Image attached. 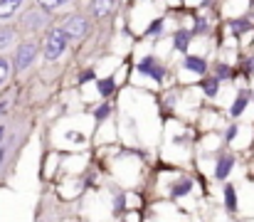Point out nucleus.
I'll use <instances>...</instances> for the list:
<instances>
[{
	"mask_svg": "<svg viewBox=\"0 0 254 222\" xmlns=\"http://www.w3.org/2000/svg\"><path fill=\"white\" fill-rule=\"evenodd\" d=\"M207 57H202V55H185L183 57V70H188L190 74H207Z\"/></svg>",
	"mask_w": 254,
	"mask_h": 222,
	"instance_id": "nucleus-8",
	"label": "nucleus"
},
{
	"mask_svg": "<svg viewBox=\"0 0 254 222\" xmlns=\"http://www.w3.org/2000/svg\"><path fill=\"white\" fill-rule=\"evenodd\" d=\"M89 81H96V70L94 67H89V70L79 74V84H89Z\"/></svg>",
	"mask_w": 254,
	"mask_h": 222,
	"instance_id": "nucleus-24",
	"label": "nucleus"
},
{
	"mask_svg": "<svg viewBox=\"0 0 254 222\" xmlns=\"http://www.w3.org/2000/svg\"><path fill=\"white\" fill-rule=\"evenodd\" d=\"M225 208H227L230 213H235V210H237V190H235V185H232V183H227V185H225Z\"/></svg>",
	"mask_w": 254,
	"mask_h": 222,
	"instance_id": "nucleus-21",
	"label": "nucleus"
},
{
	"mask_svg": "<svg viewBox=\"0 0 254 222\" xmlns=\"http://www.w3.org/2000/svg\"><path fill=\"white\" fill-rule=\"evenodd\" d=\"M163 27H166V20L158 15V17H153V20L146 25V30H143V37H156V35H161V32H163Z\"/></svg>",
	"mask_w": 254,
	"mask_h": 222,
	"instance_id": "nucleus-18",
	"label": "nucleus"
},
{
	"mask_svg": "<svg viewBox=\"0 0 254 222\" xmlns=\"http://www.w3.org/2000/svg\"><path fill=\"white\" fill-rule=\"evenodd\" d=\"M192 190V180L190 178H183V180H178L173 188H170V198H183V195H188Z\"/></svg>",
	"mask_w": 254,
	"mask_h": 222,
	"instance_id": "nucleus-19",
	"label": "nucleus"
},
{
	"mask_svg": "<svg viewBox=\"0 0 254 222\" xmlns=\"http://www.w3.org/2000/svg\"><path fill=\"white\" fill-rule=\"evenodd\" d=\"M7 153H10V144H0V168H2V163H5V158H7Z\"/></svg>",
	"mask_w": 254,
	"mask_h": 222,
	"instance_id": "nucleus-27",
	"label": "nucleus"
},
{
	"mask_svg": "<svg viewBox=\"0 0 254 222\" xmlns=\"http://www.w3.org/2000/svg\"><path fill=\"white\" fill-rule=\"evenodd\" d=\"M235 163H237V158L232 153H222L217 158V165H215V178L217 180H227L230 173H232V168H235Z\"/></svg>",
	"mask_w": 254,
	"mask_h": 222,
	"instance_id": "nucleus-9",
	"label": "nucleus"
},
{
	"mask_svg": "<svg viewBox=\"0 0 254 222\" xmlns=\"http://www.w3.org/2000/svg\"><path fill=\"white\" fill-rule=\"evenodd\" d=\"M25 0H0V22L12 20L20 10H22Z\"/></svg>",
	"mask_w": 254,
	"mask_h": 222,
	"instance_id": "nucleus-11",
	"label": "nucleus"
},
{
	"mask_svg": "<svg viewBox=\"0 0 254 222\" xmlns=\"http://www.w3.org/2000/svg\"><path fill=\"white\" fill-rule=\"evenodd\" d=\"M37 2V7L42 10V12H47V15H52V12H60V10H64V7H69L74 0H35Z\"/></svg>",
	"mask_w": 254,
	"mask_h": 222,
	"instance_id": "nucleus-14",
	"label": "nucleus"
},
{
	"mask_svg": "<svg viewBox=\"0 0 254 222\" xmlns=\"http://www.w3.org/2000/svg\"><path fill=\"white\" fill-rule=\"evenodd\" d=\"M168 2H173V5H180V2H185V0H168Z\"/></svg>",
	"mask_w": 254,
	"mask_h": 222,
	"instance_id": "nucleus-31",
	"label": "nucleus"
},
{
	"mask_svg": "<svg viewBox=\"0 0 254 222\" xmlns=\"http://www.w3.org/2000/svg\"><path fill=\"white\" fill-rule=\"evenodd\" d=\"M212 76L222 84V81H232L235 79V70L227 65V62H217L215 65V70H212Z\"/></svg>",
	"mask_w": 254,
	"mask_h": 222,
	"instance_id": "nucleus-17",
	"label": "nucleus"
},
{
	"mask_svg": "<svg viewBox=\"0 0 254 222\" xmlns=\"http://www.w3.org/2000/svg\"><path fill=\"white\" fill-rule=\"evenodd\" d=\"M10 106H12V99H10V96L5 94V96L0 99V119H2V116H5L7 111H10Z\"/></svg>",
	"mask_w": 254,
	"mask_h": 222,
	"instance_id": "nucleus-26",
	"label": "nucleus"
},
{
	"mask_svg": "<svg viewBox=\"0 0 254 222\" xmlns=\"http://www.w3.org/2000/svg\"><path fill=\"white\" fill-rule=\"evenodd\" d=\"M136 70H138V74H143V76L153 79L156 84H163V81H166V76H168L166 65H163L156 55H146V57H141V60H138V65H136Z\"/></svg>",
	"mask_w": 254,
	"mask_h": 222,
	"instance_id": "nucleus-4",
	"label": "nucleus"
},
{
	"mask_svg": "<svg viewBox=\"0 0 254 222\" xmlns=\"http://www.w3.org/2000/svg\"><path fill=\"white\" fill-rule=\"evenodd\" d=\"M116 5H119V0H91L89 2V15L94 20H104L116 10Z\"/></svg>",
	"mask_w": 254,
	"mask_h": 222,
	"instance_id": "nucleus-6",
	"label": "nucleus"
},
{
	"mask_svg": "<svg viewBox=\"0 0 254 222\" xmlns=\"http://www.w3.org/2000/svg\"><path fill=\"white\" fill-rule=\"evenodd\" d=\"M109 116H111V101H104V104H99V106L94 109V119H96V124H104Z\"/></svg>",
	"mask_w": 254,
	"mask_h": 222,
	"instance_id": "nucleus-22",
	"label": "nucleus"
},
{
	"mask_svg": "<svg viewBox=\"0 0 254 222\" xmlns=\"http://www.w3.org/2000/svg\"><path fill=\"white\" fill-rule=\"evenodd\" d=\"M173 42V50L175 52H183V55H188V50H190V45H192V32H190V27H178L175 32H173V37H170Z\"/></svg>",
	"mask_w": 254,
	"mask_h": 222,
	"instance_id": "nucleus-7",
	"label": "nucleus"
},
{
	"mask_svg": "<svg viewBox=\"0 0 254 222\" xmlns=\"http://www.w3.org/2000/svg\"><path fill=\"white\" fill-rule=\"evenodd\" d=\"M197 2H200V7H210L212 5V0H197Z\"/></svg>",
	"mask_w": 254,
	"mask_h": 222,
	"instance_id": "nucleus-30",
	"label": "nucleus"
},
{
	"mask_svg": "<svg viewBox=\"0 0 254 222\" xmlns=\"http://www.w3.org/2000/svg\"><path fill=\"white\" fill-rule=\"evenodd\" d=\"M15 42H17V30L7 22H0V52L10 50Z\"/></svg>",
	"mask_w": 254,
	"mask_h": 222,
	"instance_id": "nucleus-13",
	"label": "nucleus"
},
{
	"mask_svg": "<svg viewBox=\"0 0 254 222\" xmlns=\"http://www.w3.org/2000/svg\"><path fill=\"white\" fill-rule=\"evenodd\" d=\"M10 70H12V67H10V60H7L5 55H0V89H2L5 81L10 79Z\"/></svg>",
	"mask_w": 254,
	"mask_h": 222,
	"instance_id": "nucleus-23",
	"label": "nucleus"
},
{
	"mask_svg": "<svg viewBox=\"0 0 254 222\" xmlns=\"http://www.w3.org/2000/svg\"><path fill=\"white\" fill-rule=\"evenodd\" d=\"M37 52H40V42L35 40V37H27V40H22L20 45H17V50H15V55H12V70L15 72H27L32 65H35V60H37Z\"/></svg>",
	"mask_w": 254,
	"mask_h": 222,
	"instance_id": "nucleus-2",
	"label": "nucleus"
},
{
	"mask_svg": "<svg viewBox=\"0 0 254 222\" xmlns=\"http://www.w3.org/2000/svg\"><path fill=\"white\" fill-rule=\"evenodd\" d=\"M5 134H7V131H5V126H2V124H0V144H2V141H5Z\"/></svg>",
	"mask_w": 254,
	"mask_h": 222,
	"instance_id": "nucleus-29",
	"label": "nucleus"
},
{
	"mask_svg": "<svg viewBox=\"0 0 254 222\" xmlns=\"http://www.w3.org/2000/svg\"><path fill=\"white\" fill-rule=\"evenodd\" d=\"M69 37L64 35V30L60 25H50L45 30V37H42V60L45 62H57L67 50H69Z\"/></svg>",
	"mask_w": 254,
	"mask_h": 222,
	"instance_id": "nucleus-1",
	"label": "nucleus"
},
{
	"mask_svg": "<svg viewBox=\"0 0 254 222\" xmlns=\"http://www.w3.org/2000/svg\"><path fill=\"white\" fill-rule=\"evenodd\" d=\"M121 208H124V195L116 198V210H121Z\"/></svg>",
	"mask_w": 254,
	"mask_h": 222,
	"instance_id": "nucleus-28",
	"label": "nucleus"
},
{
	"mask_svg": "<svg viewBox=\"0 0 254 222\" xmlns=\"http://www.w3.org/2000/svg\"><path fill=\"white\" fill-rule=\"evenodd\" d=\"M210 30H212V22H210L207 17H195V25L190 27L192 37H197V35H210Z\"/></svg>",
	"mask_w": 254,
	"mask_h": 222,
	"instance_id": "nucleus-20",
	"label": "nucleus"
},
{
	"mask_svg": "<svg viewBox=\"0 0 254 222\" xmlns=\"http://www.w3.org/2000/svg\"><path fill=\"white\" fill-rule=\"evenodd\" d=\"M60 27L64 30L69 42H82L86 37V32H89V17L82 15V12H69V15H64Z\"/></svg>",
	"mask_w": 254,
	"mask_h": 222,
	"instance_id": "nucleus-3",
	"label": "nucleus"
},
{
	"mask_svg": "<svg viewBox=\"0 0 254 222\" xmlns=\"http://www.w3.org/2000/svg\"><path fill=\"white\" fill-rule=\"evenodd\" d=\"M20 27L25 30V32H40V30H47L50 27V15L47 12H42L40 7H30V10H25L22 12V17H20Z\"/></svg>",
	"mask_w": 254,
	"mask_h": 222,
	"instance_id": "nucleus-5",
	"label": "nucleus"
},
{
	"mask_svg": "<svg viewBox=\"0 0 254 222\" xmlns=\"http://www.w3.org/2000/svg\"><path fill=\"white\" fill-rule=\"evenodd\" d=\"M250 99H252V91H250V89H242V91L237 94V99L232 101V106H230V116H232V119H240V116L245 114Z\"/></svg>",
	"mask_w": 254,
	"mask_h": 222,
	"instance_id": "nucleus-12",
	"label": "nucleus"
},
{
	"mask_svg": "<svg viewBox=\"0 0 254 222\" xmlns=\"http://www.w3.org/2000/svg\"><path fill=\"white\" fill-rule=\"evenodd\" d=\"M227 30L235 37H242V35H247V32L254 30V20L252 17H232V20H227Z\"/></svg>",
	"mask_w": 254,
	"mask_h": 222,
	"instance_id": "nucleus-10",
	"label": "nucleus"
},
{
	"mask_svg": "<svg viewBox=\"0 0 254 222\" xmlns=\"http://www.w3.org/2000/svg\"><path fill=\"white\" fill-rule=\"evenodd\" d=\"M200 89H202V94L207 96V99H215L217 94H220V81L210 74H202V79H200Z\"/></svg>",
	"mask_w": 254,
	"mask_h": 222,
	"instance_id": "nucleus-15",
	"label": "nucleus"
},
{
	"mask_svg": "<svg viewBox=\"0 0 254 222\" xmlns=\"http://www.w3.org/2000/svg\"><path fill=\"white\" fill-rule=\"evenodd\" d=\"M96 89H99V94L104 99H111V94L116 91V79L111 74L109 76H101V79H96Z\"/></svg>",
	"mask_w": 254,
	"mask_h": 222,
	"instance_id": "nucleus-16",
	"label": "nucleus"
},
{
	"mask_svg": "<svg viewBox=\"0 0 254 222\" xmlns=\"http://www.w3.org/2000/svg\"><path fill=\"white\" fill-rule=\"evenodd\" d=\"M237 134H240V126H237V124H232V126L225 131V141H227V144H232V141L237 139Z\"/></svg>",
	"mask_w": 254,
	"mask_h": 222,
	"instance_id": "nucleus-25",
	"label": "nucleus"
}]
</instances>
